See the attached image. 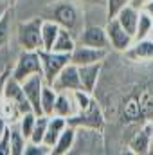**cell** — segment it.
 I'll return each instance as SVG.
<instances>
[{
  "label": "cell",
  "instance_id": "17",
  "mask_svg": "<svg viewBox=\"0 0 153 155\" xmlns=\"http://www.w3.org/2000/svg\"><path fill=\"white\" fill-rule=\"evenodd\" d=\"M139 15H141V9H137L135 5L128 4L126 7H122V9L119 11V15H117L115 18L121 22V25H122L130 35H133V36H135L137 24H139Z\"/></svg>",
  "mask_w": 153,
  "mask_h": 155
},
{
  "label": "cell",
  "instance_id": "11",
  "mask_svg": "<svg viewBox=\"0 0 153 155\" xmlns=\"http://www.w3.org/2000/svg\"><path fill=\"white\" fill-rule=\"evenodd\" d=\"M4 99L13 101V103L22 110V114L33 110V107H31V103H29V99H27V96H25V92H24L22 83L16 81L13 76H9L7 81H5V87H4ZM33 112H34V110H33Z\"/></svg>",
  "mask_w": 153,
  "mask_h": 155
},
{
  "label": "cell",
  "instance_id": "21",
  "mask_svg": "<svg viewBox=\"0 0 153 155\" xmlns=\"http://www.w3.org/2000/svg\"><path fill=\"white\" fill-rule=\"evenodd\" d=\"M76 40L72 36V31H69V29H63L61 27V31H60V35H58V38L54 41V45H52V51H56V52H69V54H72V51L76 49Z\"/></svg>",
  "mask_w": 153,
  "mask_h": 155
},
{
  "label": "cell",
  "instance_id": "7",
  "mask_svg": "<svg viewBox=\"0 0 153 155\" xmlns=\"http://www.w3.org/2000/svg\"><path fill=\"white\" fill-rule=\"evenodd\" d=\"M67 123L72 124V126H76V128L77 126H86V128H99L101 130L105 126V117H103V112H101L99 105L94 101L88 110L70 116L67 119Z\"/></svg>",
  "mask_w": 153,
  "mask_h": 155
},
{
  "label": "cell",
  "instance_id": "14",
  "mask_svg": "<svg viewBox=\"0 0 153 155\" xmlns=\"http://www.w3.org/2000/svg\"><path fill=\"white\" fill-rule=\"evenodd\" d=\"M124 54L132 61H151L153 60V40L151 38L135 40L132 43V47Z\"/></svg>",
  "mask_w": 153,
  "mask_h": 155
},
{
  "label": "cell",
  "instance_id": "28",
  "mask_svg": "<svg viewBox=\"0 0 153 155\" xmlns=\"http://www.w3.org/2000/svg\"><path fill=\"white\" fill-rule=\"evenodd\" d=\"M47 124H49V116H38V119H36V126H34L33 135H31L29 141H33V143H43L45 132H47Z\"/></svg>",
  "mask_w": 153,
  "mask_h": 155
},
{
  "label": "cell",
  "instance_id": "37",
  "mask_svg": "<svg viewBox=\"0 0 153 155\" xmlns=\"http://www.w3.org/2000/svg\"><path fill=\"white\" fill-rule=\"evenodd\" d=\"M81 2H86V4H97V2H106V0H81Z\"/></svg>",
  "mask_w": 153,
  "mask_h": 155
},
{
  "label": "cell",
  "instance_id": "12",
  "mask_svg": "<svg viewBox=\"0 0 153 155\" xmlns=\"http://www.w3.org/2000/svg\"><path fill=\"white\" fill-rule=\"evenodd\" d=\"M108 51L106 49H97V47H90L85 43H77L76 49L70 54V61L79 65H88V63H96V61H103L106 58Z\"/></svg>",
  "mask_w": 153,
  "mask_h": 155
},
{
  "label": "cell",
  "instance_id": "16",
  "mask_svg": "<svg viewBox=\"0 0 153 155\" xmlns=\"http://www.w3.org/2000/svg\"><path fill=\"white\" fill-rule=\"evenodd\" d=\"M69 126L67 123V117H61V116H50L49 117V124H47V132H45V139L43 143L50 148H54L56 141L60 139L61 132Z\"/></svg>",
  "mask_w": 153,
  "mask_h": 155
},
{
  "label": "cell",
  "instance_id": "5",
  "mask_svg": "<svg viewBox=\"0 0 153 155\" xmlns=\"http://www.w3.org/2000/svg\"><path fill=\"white\" fill-rule=\"evenodd\" d=\"M105 27H106V33H108L110 47L115 49V51H119V52H126V51L132 47V43L135 41V40H133V35H130V33L121 25V22H119L117 18H110Z\"/></svg>",
  "mask_w": 153,
  "mask_h": 155
},
{
  "label": "cell",
  "instance_id": "33",
  "mask_svg": "<svg viewBox=\"0 0 153 155\" xmlns=\"http://www.w3.org/2000/svg\"><path fill=\"white\" fill-rule=\"evenodd\" d=\"M7 128H9V123H7V119L0 114V137L5 134V130H7Z\"/></svg>",
  "mask_w": 153,
  "mask_h": 155
},
{
  "label": "cell",
  "instance_id": "10",
  "mask_svg": "<svg viewBox=\"0 0 153 155\" xmlns=\"http://www.w3.org/2000/svg\"><path fill=\"white\" fill-rule=\"evenodd\" d=\"M22 87H24V92H25L33 110L38 116H43V110H41V90L45 87L43 74H34V76L27 78L25 81H22Z\"/></svg>",
  "mask_w": 153,
  "mask_h": 155
},
{
  "label": "cell",
  "instance_id": "35",
  "mask_svg": "<svg viewBox=\"0 0 153 155\" xmlns=\"http://www.w3.org/2000/svg\"><path fill=\"white\" fill-rule=\"evenodd\" d=\"M144 11H148V13L153 16V0H151V2H148V4L144 5Z\"/></svg>",
  "mask_w": 153,
  "mask_h": 155
},
{
  "label": "cell",
  "instance_id": "26",
  "mask_svg": "<svg viewBox=\"0 0 153 155\" xmlns=\"http://www.w3.org/2000/svg\"><path fill=\"white\" fill-rule=\"evenodd\" d=\"M36 119H38V114L33 112V110L22 114V117L18 119V126H20V130H22V134L25 135L27 141H29L31 135H33V130H34V126H36Z\"/></svg>",
  "mask_w": 153,
  "mask_h": 155
},
{
  "label": "cell",
  "instance_id": "22",
  "mask_svg": "<svg viewBox=\"0 0 153 155\" xmlns=\"http://www.w3.org/2000/svg\"><path fill=\"white\" fill-rule=\"evenodd\" d=\"M9 130H11V155H24L27 139L22 134L18 123H11L9 124Z\"/></svg>",
  "mask_w": 153,
  "mask_h": 155
},
{
  "label": "cell",
  "instance_id": "23",
  "mask_svg": "<svg viewBox=\"0 0 153 155\" xmlns=\"http://www.w3.org/2000/svg\"><path fill=\"white\" fill-rule=\"evenodd\" d=\"M56 99H58V90L52 87V85H47L43 87L41 90V110H43V116H52L54 114V105H56Z\"/></svg>",
  "mask_w": 153,
  "mask_h": 155
},
{
  "label": "cell",
  "instance_id": "32",
  "mask_svg": "<svg viewBox=\"0 0 153 155\" xmlns=\"http://www.w3.org/2000/svg\"><path fill=\"white\" fill-rule=\"evenodd\" d=\"M9 76H11V71H4L0 74V105H2V99H4V87H5V81H7Z\"/></svg>",
  "mask_w": 153,
  "mask_h": 155
},
{
  "label": "cell",
  "instance_id": "9",
  "mask_svg": "<svg viewBox=\"0 0 153 155\" xmlns=\"http://www.w3.org/2000/svg\"><path fill=\"white\" fill-rule=\"evenodd\" d=\"M128 150L135 155H146L153 152V121H146L141 132L132 137Z\"/></svg>",
  "mask_w": 153,
  "mask_h": 155
},
{
  "label": "cell",
  "instance_id": "15",
  "mask_svg": "<svg viewBox=\"0 0 153 155\" xmlns=\"http://www.w3.org/2000/svg\"><path fill=\"white\" fill-rule=\"evenodd\" d=\"M103 61L88 63V65H79V76H81V87L88 92H94L97 87V81L101 76Z\"/></svg>",
  "mask_w": 153,
  "mask_h": 155
},
{
  "label": "cell",
  "instance_id": "8",
  "mask_svg": "<svg viewBox=\"0 0 153 155\" xmlns=\"http://www.w3.org/2000/svg\"><path fill=\"white\" fill-rule=\"evenodd\" d=\"M52 87L58 92H72V90H77V88H83L81 87V76H79V67L70 61L58 74V78L52 83Z\"/></svg>",
  "mask_w": 153,
  "mask_h": 155
},
{
  "label": "cell",
  "instance_id": "19",
  "mask_svg": "<svg viewBox=\"0 0 153 155\" xmlns=\"http://www.w3.org/2000/svg\"><path fill=\"white\" fill-rule=\"evenodd\" d=\"M61 31V25L50 18H43V24H41V49L45 51H52V45L58 38Z\"/></svg>",
  "mask_w": 153,
  "mask_h": 155
},
{
  "label": "cell",
  "instance_id": "29",
  "mask_svg": "<svg viewBox=\"0 0 153 155\" xmlns=\"http://www.w3.org/2000/svg\"><path fill=\"white\" fill-rule=\"evenodd\" d=\"M24 155H52V148L47 146L45 143H33V141H27L25 150H24Z\"/></svg>",
  "mask_w": 153,
  "mask_h": 155
},
{
  "label": "cell",
  "instance_id": "34",
  "mask_svg": "<svg viewBox=\"0 0 153 155\" xmlns=\"http://www.w3.org/2000/svg\"><path fill=\"white\" fill-rule=\"evenodd\" d=\"M148 2H151V0H132V5H135L137 9H144V5Z\"/></svg>",
  "mask_w": 153,
  "mask_h": 155
},
{
  "label": "cell",
  "instance_id": "38",
  "mask_svg": "<svg viewBox=\"0 0 153 155\" xmlns=\"http://www.w3.org/2000/svg\"><path fill=\"white\" fill-rule=\"evenodd\" d=\"M150 38H151V40H153V29H151V35H150Z\"/></svg>",
  "mask_w": 153,
  "mask_h": 155
},
{
  "label": "cell",
  "instance_id": "30",
  "mask_svg": "<svg viewBox=\"0 0 153 155\" xmlns=\"http://www.w3.org/2000/svg\"><path fill=\"white\" fill-rule=\"evenodd\" d=\"M128 4H132V0H106L105 5H106V18H115L119 15V11L122 7H126Z\"/></svg>",
  "mask_w": 153,
  "mask_h": 155
},
{
  "label": "cell",
  "instance_id": "4",
  "mask_svg": "<svg viewBox=\"0 0 153 155\" xmlns=\"http://www.w3.org/2000/svg\"><path fill=\"white\" fill-rule=\"evenodd\" d=\"M41 24H43V18H33L27 22H22L16 27V38L24 51L41 49Z\"/></svg>",
  "mask_w": 153,
  "mask_h": 155
},
{
  "label": "cell",
  "instance_id": "36",
  "mask_svg": "<svg viewBox=\"0 0 153 155\" xmlns=\"http://www.w3.org/2000/svg\"><path fill=\"white\" fill-rule=\"evenodd\" d=\"M5 11H7V5H5V4H2V5H0V18L4 16V13H5Z\"/></svg>",
  "mask_w": 153,
  "mask_h": 155
},
{
  "label": "cell",
  "instance_id": "27",
  "mask_svg": "<svg viewBox=\"0 0 153 155\" xmlns=\"http://www.w3.org/2000/svg\"><path fill=\"white\" fill-rule=\"evenodd\" d=\"M13 9L7 7V11L4 13V16L0 18V47L7 43V40L11 36V25H13Z\"/></svg>",
  "mask_w": 153,
  "mask_h": 155
},
{
  "label": "cell",
  "instance_id": "31",
  "mask_svg": "<svg viewBox=\"0 0 153 155\" xmlns=\"http://www.w3.org/2000/svg\"><path fill=\"white\" fill-rule=\"evenodd\" d=\"M0 155H11V130L9 128L0 137Z\"/></svg>",
  "mask_w": 153,
  "mask_h": 155
},
{
  "label": "cell",
  "instance_id": "6",
  "mask_svg": "<svg viewBox=\"0 0 153 155\" xmlns=\"http://www.w3.org/2000/svg\"><path fill=\"white\" fill-rule=\"evenodd\" d=\"M50 20L58 22L63 29H69V31H74L77 25H79V11L74 4L70 2H58L52 9V16Z\"/></svg>",
  "mask_w": 153,
  "mask_h": 155
},
{
  "label": "cell",
  "instance_id": "3",
  "mask_svg": "<svg viewBox=\"0 0 153 155\" xmlns=\"http://www.w3.org/2000/svg\"><path fill=\"white\" fill-rule=\"evenodd\" d=\"M40 58H41V65H43V79L47 85H52L58 74L70 63L69 52H56V51L40 49Z\"/></svg>",
  "mask_w": 153,
  "mask_h": 155
},
{
  "label": "cell",
  "instance_id": "1",
  "mask_svg": "<svg viewBox=\"0 0 153 155\" xmlns=\"http://www.w3.org/2000/svg\"><path fill=\"white\" fill-rule=\"evenodd\" d=\"M105 148V139L99 128H76V141L70 153H101Z\"/></svg>",
  "mask_w": 153,
  "mask_h": 155
},
{
  "label": "cell",
  "instance_id": "13",
  "mask_svg": "<svg viewBox=\"0 0 153 155\" xmlns=\"http://www.w3.org/2000/svg\"><path fill=\"white\" fill-rule=\"evenodd\" d=\"M79 43L108 51L110 49V40H108L106 27H101V25H85L81 29V35H79Z\"/></svg>",
  "mask_w": 153,
  "mask_h": 155
},
{
  "label": "cell",
  "instance_id": "25",
  "mask_svg": "<svg viewBox=\"0 0 153 155\" xmlns=\"http://www.w3.org/2000/svg\"><path fill=\"white\" fill-rule=\"evenodd\" d=\"M72 99H74V105H76V114L79 112H85L92 107L94 99H92V92L85 90V88H77V90H72Z\"/></svg>",
  "mask_w": 153,
  "mask_h": 155
},
{
  "label": "cell",
  "instance_id": "20",
  "mask_svg": "<svg viewBox=\"0 0 153 155\" xmlns=\"http://www.w3.org/2000/svg\"><path fill=\"white\" fill-rule=\"evenodd\" d=\"M76 114V105L72 99L70 92H58V99L54 105V114L52 116H61V117H69Z\"/></svg>",
  "mask_w": 153,
  "mask_h": 155
},
{
  "label": "cell",
  "instance_id": "24",
  "mask_svg": "<svg viewBox=\"0 0 153 155\" xmlns=\"http://www.w3.org/2000/svg\"><path fill=\"white\" fill-rule=\"evenodd\" d=\"M151 29H153V16L148 13V11L141 9V15H139V24H137V31H135V36H133V40L150 38Z\"/></svg>",
  "mask_w": 153,
  "mask_h": 155
},
{
  "label": "cell",
  "instance_id": "18",
  "mask_svg": "<svg viewBox=\"0 0 153 155\" xmlns=\"http://www.w3.org/2000/svg\"><path fill=\"white\" fill-rule=\"evenodd\" d=\"M74 141H76V126L69 124V126L61 132L60 139L56 141V144H54V148H52V155L70 153L72 148H74Z\"/></svg>",
  "mask_w": 153,
  "mask_h": 155
},
{
  "label": "cell",
  "instance_id": "2",
  "mask_svg": "<svg viewBox=\"0 0 153 155\" xmlns=\"http://www.w3.org/2000/svg\"><path fill=\"white\" fill-rule=\"evenodd\" d=\"M34 74H43L40 51H24L22 49V52L16 58V63L11 71V76L22 83V81H25L27 78L34 76Z\"/></svg>",
  "mask_w": 153,
  "mask_h": 155
}]
</instances>
